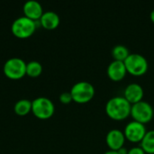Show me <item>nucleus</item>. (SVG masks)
<instances>
[{"mask_svg":"<svg viewBox=\"0 0 154 154\" xmlns=\"http://www.w3.org/2000/svg\"><path fill=\"white\" fill-rule=\"evenodd\" d=\"M132 105L125 97H113L106 104V113L109 118L116 121H122L131 116Z\"/></svg>","mask_w":154,"mask_h":154,"instance_id":"nucleus-1","label":"nucleus"},{"mask_svg":"<svg viewBox=\"0 0 154 154\" xmlns=\"http://www.w3.org/2000/svg\"><path fill=\"white\" fill-rule=\"evenodd\" d=\"M69 92L73 101L78 104H86L92 100L96 90L94 86L88 81H79L72 86Z\"/></svg>","mask_w":154,"mask_h":154,"instance_id":"nucleus-2","label":"nucleus"},{"mask_svg":"<svg viewBox=\"0 0 154 154\" xmlns=\"http://www.w3.org/2000/svg\"><path fill=\"white\" fill-rule=\"evenodd\" d=\"M124 63L127 73L135 77L144 75L149 69L147 59L140 53H130Z\"/></svg>","mask_w":154,"mask_h":154,"instance_id":"nucleus-3","label":"nucleus"},{"mask_svg":"<svg viewBox=\"0 0 154 154\" xmlns=\"http://www.w3.org/2000/svg\"><path fill=\"white\" fill-rule=\"evenodd\" d=\"M131 116L134 121L146 125L150 123L154 116V109L150 103L142 100L136 104L132 105Z\"/></svg>","mask_w":154,"mask_h":154,"instance_id":"nucleus-4","label":"nucleus"},{"mask_svg":"<svg viewBox=\"0 0 154 154\" xmlns=\"http://www.w3.org/2000/svg\"><path fill=\"white\" fill-rule=\"evenodd\" d=\"M55 111L53 102L44 97H37L32 101V112L33 115L40 119L51 118Z\"/></svg>","mask_w":154,"mask_h":154,"instance_id":"nucleus-5","label":"nucleus"},{"mask_svg":"<svg viewBox=\"0 0 154 154\" xmlns=\"http://www.w3.org/2000/svg\"><path fill=\"white\" fill-rule=\"evenodd\" d=\"M35 22L26 16L18 17L12 23V32L17 38L24 39L30 37L35 31Z\"/></svg>","mask_w":154,"mask_h":154,"instance_id":"nucleus-6","label":"nucleus"},{"mask_svg":"<svg viewBox=\"0 0 154 154\" xmlns=\"http://www.w3.org/2000/svg\"><path fill=\"white\" fill-rule=\"evenodd\" d=\"M4 73L12 79H19L26 74V63L20 58H10L4 64Z\"/></svg>","mask_w":154,"mask_h":154,"instance_id":"nucleus-7","label":"nucleus"},{"mask_svg":"<svg viewBox=\"0 0 154 154\" xmlns=\"http://www.w3.org/2000/svg\"><path fill=\"white\" fill-rule=\"evenodd\" d=\"M146 133H147V130H146L145 125L134 121V120L129 122L125 126V129H124L125 139L134 143H141L144 135L146 134Z\"/></svg>","mask_w":154,"mask_h":154,"instance_id":"nucleus-8","label":"nucleus"},{"mask_svg":"<svg viewBox=\"0 0 154 154\" xmlns=\"http://www.w3.org/2000/svg\"><path fill=\"white\" fill-rule=\"evenodd\" d=\"M125 136L124 131L119 129H112L110 130L106 136V143L111 151H118L122 147H124L125 143Z\"/></svg>","mask_w":154,"mask_h":154,"instance_id":"nucleus-9","label":"nucleus"},{"mask_svg":"<svg viewBox=\"0 0 154 154\" xmlns=\"http://www.w3.org/2000/svg\"><path fill=\"white\" fill-rule=\"evenodd\" d=\"M106 73H107L108 78L111 80L118 82V81L123 80L125 78L127 74V70L123 61L113 60L107 66Z\"/></svg>","mask_w":154,"mask_h":154,"instance_id":"nucleus-10","label":"nucleus"},{"mask_svg":"<svg viewBox=\"0 0 154 154\" xmlns=\"http://www.w3.org/2000/svg\"><path fill=\"white\" fill-rule=\"evenodd\" d=\"M144 91L143 87L138 83H130L128 84L124 91L125 98L131 104H136L143 100Z\"/></svg>","mask_w":154,"mask_h":154,"instance_id":"nucleus-11","label":"nucleus"},{"mask_svg":"<svg viewBox=\"0 0 154 154\" xmlns=\"http://www.w3.org/2000/svg\"><path fill=\"white\" fill-rule=\"evenodd\" d=\"M23 13H24V16L34 21L42 17L43 14L42 6L38 1L29 0L25 2L23 5Z\"/></svg>","mask_w":154,"mask_h":154,"instance_id":"nucleus-12","label":"nucleus"},{"mask_svg":"<svg viewBox=\"0 0 154 154\" xmlns=\"http://www.w3.org/2000/svg\"><path fill=\"white\" fill-rule=\"evenodd\" d=\"M60 19L57 13L53 11H48L42 14L40 18V23L43 28L47 30H53L57 28L60 24Z\"/></svg>","mask_w":154,"mask_h":154,"instance_id":"nucleus-13","label":"nucleus"},{"mask_svg":"<svg viewBox=\"0 0 154 154\" xmlns=\"http://www.w3.org/2000/svg\"><path fill=\"white\" fill-rule=\"evenodd\" d=\"M141 147L147 154H154V130L147 131L143 139L142 140Z\"/></svg>","mask_w":154,"mask_h":154,"instance_id":"nucleus-14","label":"nucleus"},{"mask_svg":"<svg viewBox=\"0 0 154 154\" xmlns=\"http://www.w3.org/2000/svg\"><path fill=\"white\" fill-rule=\"evenodd\" d=\"M111 54H112L114 60H118V61L124 62L127 59V57L130 55V52H129L128 48L125 47V45L117 44L112 49Z\"/></svg>","mask_w":154,"mask_h":154,"instance_id":"nucleus-15","label":"nucleus"},{"mask_svg":"<svg viewBox=\"0 0 154 154\" xmlns=\"http://www.w3.org/2000/svg\"><path fill=\"white\" fill-rule=\"evenodd\" d=\"M14 109L18 116H25L32 111V102L28 99L18 100L15 103Z\"/></svg>","mask_w":154,"mask_h":154,"instance_id":"nucleus-16","label":"nucleus"},{"mask_svg":"<svg viewBox=\"0 0 154 154\" xmlns=\"http://www.w3.org/2000/svg\"><path fill=\"white\" fill-rule=\"evenodd\" d=\"M42 72V66L40 62L32 60L26 63V74L30 77H38Z\"/></svg>","mask_w":154,"mask_h":154,"instance_id":"nucleus-17","label":"nucleus"},{"mask_svg":"<svg viewBox=\"0 0 154 154\" xmlns=\"http://www.w3.org/2000/svg\"><path fill=\"white\" fill-rule=\"evenodd\" d=\"M60 101L62 104H65V105L69 104L71 101H73L70 92H63V93H61L60 96Z\"/></svg>","mask_w":154,"mask_h":154,"instance_id":"nucleus-18","label":"nucleus"},{"mask_svg":"<svg viewBox=\"0 0 154 154\" xmlns=\"http://www.w3.org/2000/svg\"><path fill=\"white\" fill-rule=\"evenodd\" d=\"M127 154H146L145 152L143 150V148L141 146H135L131 148L130 150H128V153Z\"/></svg>","mask_w":154,"mask_h":154,"instance_id":"nucleus-19","label":"nucleus"},{"mask_svg":"<svg viewBox=\"0 0 154 154\" xmlns=\"http://www.w3.org/2000/svg\"><path fill=\"white\" fill-rule=\"evenodd\" d=\"M118 153L119 154H127L128 153V150L125 148V147H122L121 149H119L118 151Z\"/></svg>","mask_w":154,"mask_h":154,"instance_id":"nucleus-20","label":"nucleus"},{"mask_svg":"<svg viewBox=\"0 0 154 154\" xmlns=\"http://www.w3.org/2000/svg\"><path fill=\"white\" fill-rule=\"evenodd\" d=\"M150 18H151V21L154 23V8L152 10V12L150 14Z\"/></svg>","mask_w":154,"mask_h":154,"instance_id":"nucleus-21","label":"nucleus"},{"mask_svg":"<svg viewBox=\"0 0 154 154\" xmlns=\"http://www.w3.org/2000/svg\"><path fill=\"white\" fill-rule=\"evenodd\" d=\"M104 154H119V153H118V152H116V151H111V150H109V151H106V152Z\"/></svg>","mask_w":154,"mask_h":154,"instance_id":"nucleus-22","label":"nucleus"}]
</instances>
